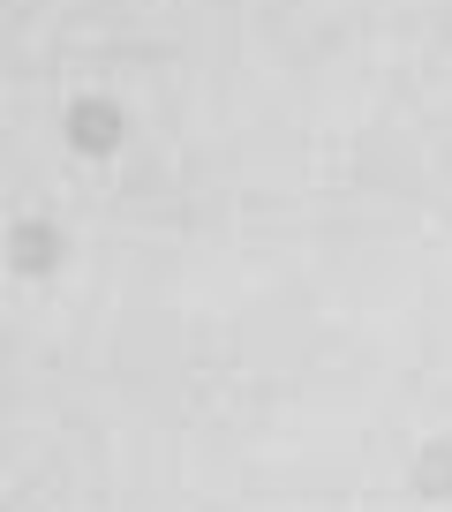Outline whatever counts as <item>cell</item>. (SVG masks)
<instances>
[{"instance_id": "obj_2", "label": "cell", "mask_w": 452, "mask_h": 512, "mask_svg": "<svg viewBox=\"0 0 452 512\" xmlns=\"http://www.w3.org/2000/svg\"><path fill=\"white\" fill-rule=\"evenodd\" d=\"M8 256H16L23 272H46V264H53V226H46V219L16 226V241H8Z\"/></svg>"}, {"instance_id": "obj_3", "label": "cell", "mask_w": 452, "mask_h": 512, "mask_svg": "<svg viewBox=\"0 0 452 512\" xmlns=\"http://www.w3.org/2000/svg\"><path fill=\"white\" fill-rule=\"evenodd\" d=\"M415 467H422V475H415V482H422V497H452V445H430Z\"/></svg>"}, {"instance_id": "obj_1", "label": "cell", "mask_w": 452, "mask_h": 512, "mask_svg": "<svg viewBox=\"0 0 452 512\" xmlns=\"http://www.w3.org/2000/svg\"><path fill=\"white\" fill-rule=\"evenodd\" d=\"M68 144L76 151H113L121 144V106H113V98H83V106L68 113Z\"/></svg>"}]
</instances>
